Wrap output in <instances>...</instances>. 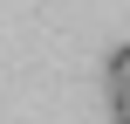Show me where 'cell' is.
I'll list each match as a JSON object with an SVG mask.
<instances>
[{"label": "cell", "instance_id": "cell-1", "mask_svg": "<svg viewBox=\"0 0 130 124\" xmlns=\"http://www.w3.org/2000/svg\"><path fill=\"white\" fill-rule=\"evenodd\" d=\"M103 83H110V97H123V90H130V41H123V48H110V62H103Z\"/></svg>", "mask_w": 130, "mask_h": 124}, {"label": "cell", "instance_id": "cell-2", "mask_svg": "<svg viewBox=\"0 0 130 124\" xmlns=\"http://www.w3.org/2000/svg\"><path fill=\"white\" fill-rule=\"evenodd\" d=\"M117 124H130V117H117Z\"/></svg>", "mask_w": 130, "mask_h": 124}]
</instances>
